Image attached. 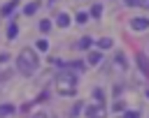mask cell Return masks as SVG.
<instances>
[{
  "instance_id": "obj_5",
  "label": "cell",
  "mask_w": 149,
  "mask_h": 118,
  "mask_svg": "<svg viewBox=\"0 0 149 118\" xmlns=\"http://www.w3.org/2000/svg\"><path fill=\"white\" fill-rule=\"evenodd\" d=\"M130 28H133V30H147V28H149V19H142V16L130 19Z\"/></svg>"
},
{
  "instance_id": "obj_12",
  "label": "cell",
  "mask_w": 149,
  "mask_h": 118,
  "mask_svg": "<svg viewBox=\"0 0 149 118\" xmlns=\"http://www.w3.org/2000/svg\"><path fill=\"white\" fill-rule=\"evenodd\" d=\"M37 7H40L37 2H30V5H26V9H23V14H26V16H33V14L37 12Z\"/></svg>"
},
{
  "instance_id": "obj_27",
  "label": "cell",
  "mask_w": 149,
  "mask_h": 118,
  "mask_svg": "<svg viewBox=\"0 0 149 118\" xmlns=\"http://www.w3.org/2000/svg\"><path fill=\"white\" fill-rule=\"evenodd\" d=\"M137 5L140 7H149V0H137Z\"/></svg>"
},
{
  "instance_id": "obj_25",
  "label": "cell",
  "mask_w": 149,
  "mask_h": 118,
  "mask_svg": "<svg viewBox=\"0 0 149 118\" xmlns=\"http://www.w3.org/2000/svg\"><path fill=\"white\" fill-rule=\"evenodd\" d=\"M5 60H9V53H0V62H5Z\"/></svg>"
},
{
  "instance_id": "obj_20",
  "label": "cell",
  "mask_w": 149,
  "mask_h": 118,
  "mask_svg": "<svg viewBox=\"0 0 149 118\" xmlns=\"http://www.w3.org/2000/svg\"><path fill=\"white\" fill-rule=\"evenodd\" d=\"M81 109H84V104H81V102H74V106H72V109H70V113H72V116H74V118H77V113H79V111H81Z\"/></svg>"
},
{
  "instance_id": "obj_8",
  "label": "cell",
  "mask_w": 149,
  "mask_h": 118,
  "mask_svg": "<svg viewBox=\"0 0 149 118\" xmlns=\"http://www.w3.org/2000/svg\"><path fill=\"white\" fill-rule=\"evenodd\" d=\"M114 62H116V67H119L121 72H123V69L128 67V65H126V58H123V53H121V51H119V53L114 56Z\"/></svg>"
},
{
  "instance_id": "obj_6",
  "label": "cell",
  "mask_w": 149,
  "mask_h": 118,
  "mask_svg": "<svg viewBox=\"0 0 149 118\" xmlns=\"http://www.w3.org/2000/svg\"><path fill=\"white\" fill-rule=\"evenodd\" d=\"M16 7H19V0H9V2H7V5L0 9V16H9V14H12Z\"/></svg>"
},
{
  "instance_id": "obj_2",
  "label": "cell",
  "mask_w": 149,
  "mask_h": 118,
  "mask_svg": "<svg viewBox=\"0 0 149 118\" xmlns=\"http://www.w3.org/2000/svg\"><path fill=\"white\" fill-rule=\"evenodd\" d=\"M56 93L58 95H74L77 93V79L72 72H61L56 76Z\"/></svg>"
},
{
  "instance_id": "obj_10",
  "label": "cell",
  "mask_w": 149,
  "mask_h": 118,
  "mask_svg": "<svg viewBox=\"0 0 149 118\" xmlns=\"http://www.w3.org/2000/svg\"><path fill=\"white\" fill-rule=\"evenodd\" d=\"M56 23H58L61 28H68V25H70V16H68V14H58V16H56Z\"/></svg>"
},
{
  "instance_id": "obj_14",
  "label": "cell",
  "mask_w": 149,
  "mask_h": 118,
  "mask_svg": "<svg viewBox=\"0 0 149 118\" xmlns=\"http://www.w3.org/2000/svg\"><path fill=\"white\" fill-rule=\"evenodd\" d=\"M68 67H70L68 72H74V69H77V72H81V69H84V62H81V60H72Z\"/></svg>"
},
{
  "instance_id": "obj_19",
  "label": "cell",
  "mask_w": 149,
  "mask_h": 118,
  "mask_svg": "<svg viewBox=\"0 0 149 118\" xmlns=\"http://www.w3.org/2000/svg\"><path fill=\"white\" fill-rule=\"evenodd\" d=\"M123 109H126V102H123V99H119V102L112 104V111H123Z\"/></svg>"
},
{
  "instance_id": "obj_15",
  "label": "cell",
  "mask_w": 149,
  "mask_h": 118,
  "mask_svg": "<svg viewBox=\"0 0 149 118\" xmlns=\"http://www.w3.org/2000/svg\"><path fill=\"white\" fill-rule=\"evenodd\" d=\"M40 30H42V32H49V30H51V21H49V19H42V21H40Z\"/></svg>"
},
{
  "instance_id": "obj_28",
  "label": "cell",
  "mask_w": 149,
  "mask_h": 118,
  "mask_svg": "<svg viewBox=\"0 0 149 118\" xmlns=\"http://www.w3.org/2000/svg\"><path fill=\"white\" fill-rule=\"evenodd\" d=\"M33 118H47V113H35Z\"/></svg>"
},
{
  "instance_id": "obj_24",
  "label": "cell",
  "mask_w": 149,
  "mask_h": 118,
  "mask_svg": "<svg viewBox=\"0 0 149 118\" xmlns=\"http://www.w3.org/2000/svg\"><path fill=\"white\" fill-rule=\"evenodd\" d=\"M47 97H49V93H42V95L37 97V102H47Z\"/></svg>"
},
{
  "instance_id": "obj_21",
  "label": "cell",
  "mask_w": 149,
  "mask_h": 118,
  "mask_svg": "<svg viewBox=\"0 0 149 118\" xmlns=\"http://www.w3.org/2000/svg\"><path fill=\"white\" fill-rule=\"evenodd\" d=\"M37 49H40V51H47V49H49V42H47V39H40V42H37Z\"/></svg>"
},
{
  "instance_id": "obj_1",
  "label": "cell",
  "mask_w": 149,
  "mask_h": 118,
  "mask_svg": "<svg viewBox=\"0 0 149 118\" xmlns=\"http://www.w3.org/2000/svg\"><path fill=\"white\" fill-rule=\"evenodd\" d=\"M16 65H19V72H21V74L30 76V74H35V72H37L40 58H37V53H35L33 49H21V53H19V60H16Z\"/></svg>"
},
{
  "instance_id": "obj_18",
  "label": "cell",
  "mask_w": 149,
  "mask_h": 118,
  "mask_svg": "<svg viewBox=\"0 0 149 118\" xmlns=\"http://www.w3.org/2000/svg\"><path fill=\"white\" fill-rule=\"evenodd\" d=\"M16 32H19V28H16L14 23H12V25L7 28V37H9V39H14V37H16Z\"/></svg>"
},
{
  "instance_id": "obj_23",
  "label": "cell",
  "mask_w": 149,
  "mask_h": 118,
  "mask_svg": "<svg viewBox=\"0 0 149 118\" xmlns=\"http://www.w3.org/2000/svg\"><path fill=\"white\" fill-rule=\"evenodd\" d=\"M86 19H88V16H86V14H84V12H79V14H77V21H79V23H84V21H86Z\"/></svg>"
},
{
  "instance_id": "obj_9",
  "label": "cell",
  "mask_w": 149,
  "mask_h": 118,
  "mask_svg": "<svg viewBox=\"0 0 149 118\" xmlns=\"http://www.w3.org/2000/svg\"><path fill=\"white\" fill-rule=\"evenodd\" d=\"M14 111H16L14 104H0V116H12Z\"/></svg>"
},
{
  "instance_id": "obj_4",
  "label": "cell",
  "mask_w": 149,
  "mask_h": 118,
  "mask_svg": "<svg viewBox=\"0 0 149 118\" xmlns=\"http://www.w3.org/2000/svg\"><path fill=\"white\" fill-rule=\"evenodd\" d=\"M135 60H137V67H140V72H142V74L149 79V58H147L144 53H137V56H135Z\"/></svg>"
},
{
  "instance_id": "obj_13",
  "label": "cell",
  "mask_w": 149,
  "mask_h": 118,
  "mask_svg": "<svg viewBox=\"0 0 149 118\" xmlns=\"http://www.w3.org/2000/svg\"><path fill=\"white\" fill-rule=\"evenodd\" d=\"M91 44H93V39H91V37H81V39H79V44H77V46H79V49H81V51H86V49H88V46H91Z\"/></svg>"
},
{
  "instance_id": "obj_7",
  "label": "cell",
  "mask_w": 149,
  "mask_h": 118,
  "mask_svg": "<svg viewBox=\"0 0 149 118\" xmlns=\"http://www.w3.org/2000/svg\"><path fill=\"white\" fill-rule=\"evenodd\" d=\"M100 60H102V53H100V51H91V53H88V60H86V62H88V65H98Z\"/></svg>"
},
{
  "instance_id": "obj_11",
  "label": "cell",
  "mask_w": 149,
  "mask_h": 118,
  "mask_svg": "<svg viewBox=\"0 0 149 118\" xmlns=\"http://www.w3.org/2000/svg\"><path fill=\"white\" fill-rule=\"evenodd\" d=\"M91 95L95 97V102H98V104H102V99H105V93H102V88H93V90H91Z\"/></svg>"
},
{
  "instance_id": "obj_17",
  "label": "cell",
  "mask_w": 149,
  "mask_h": 118,
  "mask_svg": "<svg viewBox=\"0 0 149 118\" xmlns=\"http://www.w3.org/2000/svg\"><path fill=\"white\" fill-rule=\"evenodd\" d=\"M100 14H102V7H100V5H93V7H91V16H93V19H98Z\"/></svg>"
},
{
  "instance_id": "obj_3",
  "label": "cell",
  "mask_w": 149,
  "mask_h": 118,
  "mask_svg": "<svg viewBox=\"0 0 149 118\" xmlns=\"http://www.w3.org/2000/svg\"><path fill=\"white\" fill-rule=\"evenodd\" d=\"M86 118H107V106L105 104H91L86 106Z\"/></svg>"
},
{
  "instance_id": "obj_22",
  "label": "cell",
  "mask_w": 149,
  "mask_h": 118,
  "mask_svg": "<svg viewBox=\"0 0 149 118\" xmlns=\"http://www.w3.org/2000/svg\"><path fill=\"white\" fill-rule=\"evenodd\" d=\"M123 118H140V111H126Z\"/></svg>"
},
{
  "instance_id": "obj_16",
  "label": "cell",
  "mask_w": 149,
  "mask_h": 118,
  "mask_svg": "<svg viewBox=\"0 0 149 118\" xmlns=\"http://www.w3.org/2000/svg\"><path fill=\"white\" fill-rule=\"evenodd\" d=\"M112 44H114V42H112L109 37H102V39H98V46H100V49H109Z\"/></svg>"
},
{
  "instance_id": "obj_26",
  "label": "cell",
  "mask_w": 149,
  "mask_h": 118,
  "mask_svg": "<svg viewBox=\"0 0 149 118\" xmlns=\"http://www.w3.org/2000/svg\"><path fill=\"white\" fill-rule=\"evenodd\" d=\"M123 2H126L128 7H135V5H137V0H123Z\"/></svg>"
}]
</instances>
